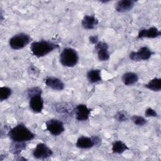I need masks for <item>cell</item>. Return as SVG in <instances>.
Returning <instances> with one entry per match:
<instances>
[{
    "label": "cell",
    "mask_w": 161,
    "mask_h": 161,
    "mask_svg": "<svg viewBox=\"0 0 161 161\" xmlns=\"http://www.w3.org/2000/svg\"><path fill=\"white\" fill-rule=\"evenodd\" d=\"M161 35L160 30L155 26H152L148 28H143L139 30L137 38H156Z\"/></svg>",
    "instance_id": "obj_12"
},
{
    "label": "cell",
    "mask_w": 161,
    "mask_h": 161,
    "mask_svg": "<svg viewBox=\"0 0 161 161\" xmlns=\"http://www.w3.org/2000/svg\"><path fill=\"white\" fill-rule=\"evenodd\" d=\"M101 144V138L97 135L90 137L82 136L77 140L75 146L80 149H90L95 146H99Z\"/></svg>",
    "instance_id": "obj_5"
},
{
    "label": "cell",
    "mask_w": 161,
    "mask_h": 161,
    "mask_svg": "<svg viewBox=\"0 0 161 161\" xmlns=\"http://www.w3.org/2000/svg\"><path fill=\"white\" fill-rule=\"evenodd\" d=\"M111 150L113 153L119 155L129 150V147L122 141L116 140L113 143Z\"/></svg>",
    "instance_id": "obj_19"
},
{
    "label": "cell",
    "mask_w": 161,
    "mask_h": 161,
    "mask_svg": "<svg viewBox=\"0 0 161 161\" xmlns=\"http://www.w3.org/2000/svg\"><path fill=\"white\" fill-rule=\"evenodd\" d=\"M29 106L35 113H40L44 107V101L42 94H36L29 97Z\"/></svg>",
    "instance_id": "obj_10"
},
{
    "label": "cell",
    "mask_w": 161,
    "mask_h": 161,
    "mask_svg": "<svg viewBox=\"0 0 161 161\" xmlns=\"http://www.w3.org/2000/svg\"><path fill=\"white\" fill-rule=\"evenodd\" d=\"M89 41L92 44H94V45H96L98 42H99V40H98V36L97 35H91L89 37Z\"/></svg>",
    "instance_id": "obj_27"
},
{
    "label": "cell",
    "mask_w": 161,
    "mask_h": 161,
    "mask_svg": "<svg viewBox=\"0 0 161 161\" xmlns=\"http://www.w3.org/2000/svg\"><path fill=\"white\" fill-rule=\"evenodd\" d=\"M100 2H101V3H108V2H109V1H101Z\"/></svg>",
    "instance_id": "obj_28"
},
{
    "label": "cell",
    "mask_w": 161,
    "mask_h": 161,
    "mask_svg": "<svg viewBox=\"0 0 161 161\" xmlns=\"http://www.w3.org/2000/svg\"><path fill=\"white\" fill-rule=\"evenodd\" d=\"M8 135L13 142H27L35 138V135L23 123H19L9 130Z\"/></svg>",
    "instance_id": "obj_2"
},
{
    "label": "cell",
    "mask_w": 161,
    "mask_h": 161,
    "mask_svg": "<svg viewBox=\"0 0 161 161\" xmlns=\"http://www.w3.org/2000/svg\"><path fill=\"white\" fill-rule=\"evenodd\" d=\"M46 130L53 136L60 135L65 131L63 122L59 119L52 118L47 120L45 123Z\"/></svg>",
    "instance_id": "obj_7"
},
{
    "label": "cell",
    "mask_w": 161,
    "mask_h": 161,
    "mask_svg": "<svg viewBox=\"0 0 161 161\" xmlns=\"http://www.w3.org/2000/svg\"><path fill=\"white\" fill-rule=\"evenodd\" d=\"M26 94L28 96V97L29 98L30 97L36 95V94H42V89L38 87V86H35V87H31L26 90Z\"/></svg>",
    "instance_id": "obj_25"
},
{
    "label": "cell",
    "mask_w": 161,
    "mask_h": 161,
    "mask_svg": "<svg viewBox=\"0 0 161 161\" xmlns=\"http://www.w3.org/2000/svg\"><path fill=\"white\" fill-rule=\"evenodd\" d=\"M135 0H120L115 4V10L118 13H126L131 10L135 5Z\"/></svg>",
    "instance_id": "obj_14"
},
{
    "label": "cell",
    "mask_w": 161,
    "mask_h": 161,
    "mask_svg": "<svg viewBox=\"0 0 161 161\" xmlns=\"http://www.w3.org/2000/svg\"><path fill=\"white\" fill-rule=\"evenodd\" d=\"M87 80L91 84L97 83L102 80L101 70L97 69H92L89 70L86 74Z\"/></svg>",
    "instance_id": "obj_17"
},
{
    "label": "cell",
    "mask_w": 161,
    "mask_h": 161,
    "mask_svg": "<svg viewBox=\"0 0 161 161\" xmlns=\"http://www.w3.org/2000/svg\"><path fill=\"white\" fill-rule=\"evenodd\" d=\"M31 41L32 38L28 34L19 33L9 38V45L13 50H18L25 48Z\"/></svg>",
    "instance_id": "obj_4"
},
{
    "label": "cell",
    "mask_w": 161,
    "mask_h": 161,
    "mask_svg": "<svg viewBox=\"0 0 161 161\" xmlns=\"http://www.w3.org/2000/svg\"><path fill=\"white\" fill-rule=\"evenodd\" d=\"M44 82L47 87L55 91H62L65 88V84L63 81L56 77H47L44 79Z\"/></svg>",
    "instance_id": "obj_13"
},
{
    "label": "cell",
    "mask_w": 161,
    "mask_h": 161,
    "mask_svg": "<svg viewBox=\"0 0 161 161\" xmlns=\"http://www.w3.org/2000/svg\"><path fill=\"white\" fill-rule=\"evenodd\" d=\"M75 119L79 121H86L88 120L91 109L86 104H79L74 109Z\"/></svg>",
    "instance_id": "obj_11"
},
{
    "label": "cell",
    "mask_w": 161,
    "mask_h": 161,
    "mask_svg": "<svg viewBox=\"0 0 161 161\" xmlns=\"http://www.w3.org/2000/svg\"><path fill=\"white\" fill-rule=\"evenodd\" d=\"M79 57L77 52L73 48H64L59 55L60 64L66 67H74L79 62Z\"/></svg>",
    "instance_id": "obj_3"
},
{
    "label": "cell",
    "mask_w": 161,
    "mask_h": 161,
    "mask_svg": "<svg viewBox=\"0 0 161 161\" xmlns=\"http://www.w3.org/2000/svg\"><path fill=\"white\" fill-rule=\"evenodd\" d=\"M145 87L152 91L158 92L161 90V79L155 77L148 81L147 84L145 85Z\"/></svg>",
    "instance_id": "obj_20"
},
{
    "label": "cell",
    "mask_w": 161,
    "mask_h": 161,
    "mask_svg": "<svg viewBox=\"0 0 161 161\" xmlns=\"http://www.w3.org/2000/svg\"><path fill=\"white\" fill-rule=\"evenodd\" d=\"M56 110L60 113L65 114H69L72 111H74V109H72L71 107H69V105H68L67 103H60L58 105L56 106Z\"/></svg>",
    "instance_id": "obj_22"
},
{
    "label": "cell",
    "mask_w": 161,
    "mask_h": 161,
    "mask_svg": "<svg viewBox=\"0 0 161 161\" xmlns=\"http://www.w3.org/2000/svg\"><path fill=\"white\" fill-rule=\"evenodd\" d=\"M145 117H157L158 114L155 110L151 108H148L145 111Z\"/></svg>",
    "instance_id": "obj_26"
},
{
    "label": "cell",
    "mask_w": 161,
    "mask_h": 161,
    "mask_svg": "<svg viewBox=\"0 0 161 161\" xmlns=\"http://www.w3.org/2000/svg\"><path fill=\"white\" fill-rule=\"evenodd\" d=\"M138 79L139 77L138 74L133 72H125L121 77V80L123 83L127 86L134 85L138 82Z\"/></svg>",
    "instance_id": "obj_16"
},
{
    "label": "cell",
    "mask_w": 161,
    "mask_h": 161,
    "mask_svg": "<svg viewBox=\"0 0 161 161\" xmlns=\"http://www.w3.org/2000/svg\"><path fill=\"white\" fill-rule=\"evenodd\" d=\"M12 94V89L7 86L0 87V101H4L8 99Z\"/></svg>",
    "instance_id": "obj_21"
},
{
    "label": "cell",
    "mask_w": 161,
    "mask_h": 161,
    "mask_svg": "<svg viewBox=\"0 0 161 161\" xmlns=\"http://www.w3.org/2000/svg\"><path fill=\"white\" fill-rule=\"evenodd\" d=\"M98 23V19L94 15H85L81 21V25L85 30H93Z\"/></svg>",
    "instance_id": "obj_15"
},
{
    "label": "cell",
    "mask_w": 161,
    "mask_h": 161,
    "mask_svg": "<svg viewBox=\"0 0 161 161\" xmlns=\"http://www.w3.org/2000/svg\"><path fill=\"white\" fill-rule=\"evenodd\" d=\"M95 48L97 52V58L99 61L104 62L109 59L110 53L108 50L109 47L107 43L103 41H99L95 45Z\"/></svg>",
    "instance_id": "obj_9"
},
{
    "label": "cell",
    "mask_w": 161,
    "mask_h": 161,
    "mask_svg": "<svg viewBox=\"0 0 161 161\" xmlns=\"http://www.w3.org/2000/svg\"><path fill=\"white\" fill-rule=\"evenodd\" d=\"M52 150L44 143H38L32 152L33 157L36 159L43 160L52 156Z\"/></svg>",
    "instance_id": "obj_8"
},
{
    "label": "cell",
    "mask_w": 161,
    "mask_h": 161,
    "mask_svg": "<svg viewBox=\"0 0 161 161\" xmlns=\"http://www.w3.org/2000/svg\"><path fill=\"white\" fill-rule=\"evenodd\" d=\"M154 52L148 47L144 46L140 48L137 51H133L129 55L130 60L135 62L145 61L150 58Z\"/></svg>",
    "instance_id": "obj_6"
},
{
    "label": "cell",
    "mask_w": 161,
    "mask_h": 161,
    "mask_svg": "<svg viewBox=\"0 0 161 161\" xmlns=\"http://www.w3.org/2000/svg\"><path fill=\"white\" fill-rule=\"evenodd\" d=\"M131 121L136 126H143L147 123V120L143 116L139 115H133L131 117Z\"/></svg>",
    "instance_id": "obj_23"
},
{
    "label": "cell",
    "mask_w": 161,
    "mask_h": 161,
    "mask_svg": "<svg viewBox=\"0 0 161 161\" xmlns=\"http://www.w3.org/2000/svg\"><path fill=\"white\" fill-rule=\"evenodd\" d=\"M129 115L126 111L122 110L118 111L114 115L115 119L118 122H125L128 119Z\"/></svg>",
    "instance_id": "obj_24"
},
{
    "label": "cell",
    "mask_w": 161,
    "mask_h": 161,
    "mask_svg": "<svg viewBox=\"0 0 161 161\" xmlns=\"http://www.w3.org/2000/svg\"><path fill=\"white\" fill-rule=\"evenodd\" d=\"M58 48V43L45 40L33 42L30 47L32 55L37 58L43 57Z\"/></svg>",
    "instance_id": "obj_1"
},
{
    "label": "cell",
    "mask_w": 161,
    "mask_h": 161,
    "mask_svg": "<svg viewBox=\"0 0 161 161\" xmlns=\"http://www.w3.org/2000/svg\"><path fill=\"white\" fill-rule=\"evenodd\" d=\"M26 142H11L9 147L10 152L16 156H19L20 153L26 149Z\"/></svg>",
    "instance_id": "obj_18"
}]
</instances>
